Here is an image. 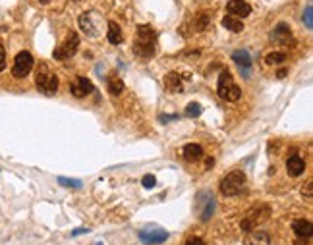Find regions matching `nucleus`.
I'll return each mask as SVG.
<instances>
[{
    "label": "nucleus",
    "mask_w": 313,
    "mask_h": 245,
    "mask_svg": "<svg viewBox=\"0 0 313 245\" xmlns=\"http://www.w3.org/2000/svg\"><path fill=\"white\" fill-rule=\"evenodd\" d=\"M223 27H226L232 33H240V31H244V21L234 17V15H226V17H223Z\"/></svg>",
    "instance_id": "22"
},
{
    "label": "nucleus",
    "mask_w": 313,
    "mask_h": 245,
    "mask_svg": "<svg viewBox=\"0 0 313 245\" xmlns=\"http://www.w3.org/2000/svg\"><path fill=\"white\" fill-rule=\"evenodd\" d=\"M6 68V50H4V46L0 44V72Z\"/></svg>",
    "instance_id": "29"
},
{
    "label": "nucleus",
    "mask_w": 313,
    "mask_h": 245,
    "mask_svg": "<svg viewBox=\"0 0 313 245\" xmlns=\"http://www.w3.org/2000/svg\"><path fill=\"white\" fill-rule=\"evenodd\" d=\"M97 245H104V244H97Z\"/></svg>",
    "instance_id": "35"
},
{
    "label": "nucleus",
    "mask_w": 313,
    "mask_h": 245,
    "mask_svg": "<svg viewBox=\"0 0 313 245\" xmlns=\"http://www.w3.org/2000/svg\"><path fill=\"white\" fill-rule=\"evenodd\" d=\"M217 91H219V97L224 99L228 102H236L242 97V89H240L234 79H232V73L228 70H224L221 75H219V85H217Z\"/></svg>",
    "instance_id": "3"
},
{
    "label": "nucleus",
    "mask_w": 313,
    "mask_h": 245,
    "mask_svg": "<svg viewBox=\"0 0 313 245\" xmlns=\"http://www.w3.org/2000/svg\"><path fill=\"white\" fill-rule=\"evenodd\" d=\"M226 12L230 15H236V17H246V15L252 14V6L246 0H228Z\"/></svg>",
    "instance_id": "12"
},
{
    "label": "nucleus",
    "mask_w": 313,
    "mask_h": 245,
    "mask_svg": "<svg viewBox=\"0 0 313 245\" xmlns=\"http://www.w3.org/2000/svg\"><path fill=\"white\" fill-rule=\"evenodd\" d=\"M97 23H101V17L97 14H93V12H85V14L79 15V27H81V31H85L87 35H91V37L99 35V25Z\"/></svg>",
    "instance_id": "10"
},
{
    "label": "nucleus",
    "mask_w": 313,
    "mask_h": 245,
    "mask_svg": "<svg viewBox=\"0 0 313 245\" xmlns=\"http://www.w3.org/2000/svg\"><path fill=\"white\" fill-rule=\"evenodd\" d=\"M292 230L294 234L298 236V238H306V240H310L313 234V226L310 220H304V218H300V220H294L292 222Z\"/></svg>",
    "instance_id": "16"
},
{
    "label": "nucleus",
    "mask_w": 313,
    "mask_h": 245,
    "mask_svg": "<svg viewBox=\"0 0 313 245\" xmlns=\"http://www.w3.org/2000/svg\"><path fill=\"white\" fill-rule=\"evenodd\" d=\"M33 56H31L27 50H21L17 52L14 58V68H12V73L14 77H25L27 73L33 70Z\"/></svg>",
    "instance_id": "8"
},
{
    "label": "nucleus",
    "mask_w": 313,
    "mask_h": 245,
    "mask_svg": "<svg viewBox=\"0 0 313 245\" xmlns=\"http://www.w3.org/2000/svg\"><path fill=\"white\" fill-rule=\"evenodd\" d=\"M304 21H306V27L313 29V6L308 4L306 6V12H304Z\"/></svg>",
    "instance_id": "26"
},
{
    "label": "nucleus",
    "mask_w": 313,
    "mask_h": 245,
    "mask_svg": "<svg viewBox=\"0 0 313 245\" xmlns=\"http://www.w3.org/2000/svg\"><path fill=\"white\" fill-rule=\"evenodd\" d=\"M246 188V174L242 170H234V172L226 174L221 180V193L226 197H236Z\"/></svg>",
    "instance_id": "2"
},
{
    "label": "nucleus",
    "mask_w": 313,
    "mask_h": 245,
    "mask_svg": "<svg viewBox=\"0 0 313 245\" xmlns=\"http://www.w3.org/2000/svg\"><path fill=\"white\" fill-rule=\"evenodd\" d=\"M176 118H178L176 114H172V116H164V114H161V116H159V120H161V122H164V124H166V122H172V120H176Z\"/></svg>",
    "instance_id": "32"
},
{
    "label": "nucleus",
    "mask_w": 313,
    "mask_h": 245,
    "mask_svg": "<svg viewBox=\"0 0 313 245\" xmlns=\"http://www.w3.org/2000/svg\"><path fill=\"white\" fill-rule=\"evenodd\" d=\"M91 91H93V83H91L87 77H75L74 81L70 83V93L74 95L75 99L87 97Z\"/></svg>",
    "instance_id": "11"
},
{
    "label": "nucleus",
    "mask_w": 313,
    "mask_h": 245,
    "mask_svg": "<svg viewBox=\"0 0 313 245\" xmlns=\"http://www.w3.org/2000/svg\"><path fill=\"white\" fill-rule=\"evenodd\" d=\"M141 184H143V188H147V189L155 188V184H157V178H155L153 174H147V176H143V178H141Z\"/></svg>",
    "instance_id": "27"
},
{
    "label": "nucleus",
    "mask_w": 313,
    "mask_h": 245,
    "mask_svg": "<svg viewBox=\"0 0 313 245\" xmlns=\"http://www.w3.org/2000/svg\"><path fill=\"white\" fill-rule=\"evenodd\" d=\"M182 155H184V159L190 160V162H197V160L203 159V149H201V145L197 143H188L184 147Z\"/></svg>",
    "instance_id": "18"
},
{
    "label": "nucleus",
    "mask_w": 313,
    "mask_h": 245,
    "mask_svg": "<svg viewBox=\"0 0 313 245\" xmlns=\"http://www.w3.org/2000/svg\"><path fill=\"white\" fill-rule=\"evenodd\" d=\"M271 39L275 41L277 44H292L294 41H292V31H290V27L286 25V23H279L277 27L273 29V35H271Z\"/></svg>",
    "instance_id": "14"
},
{
    "label": "nucleus",
    "mask_w": 313,
    "mask_h": 245,
    "mask_svg": "<svg viewBox=\"0 0 313 245\" xmlns=\"http://www.w3.org/2000/svg\"><path fill=\"white\" fill-rule=\"evenodd\" d=\"M215 197L207 193V191H201V193H197V197H195V213H197V217L201 222H207L211 220V217L215 215Z\"/></svg>",
    "instance_id": "5"
},
{
    "label": "nucleus",
    "mask_w": 313,
    "mask_h": 245,
    "mask_svg": "<svg viewBox=\"0 0 313 245\" xmlns=\"http://www.w3.org/2000/svg\"><path fill=\"white\" fill-rule=\"evenodd\" d=\"M286 170H288V174H290L292 178H298V176H302L304 170H306V162H304L302 157L294 155V157H290L288 162H286Z\"/></svg>",
    "instance_id": "17"
},
{
    "label": "nucleus",
    "mask_w": 313,
    "mask_h": 245,
    "mask_svg": "<svg viewBox=\"0 0 313 245\" xmlns=\"http://www.w3.org/2000/svg\"><path fill=\"white\" fill-rule=\"evenodd\" d=\"M77 48H79V35L72 31V33L66 37V41L54 50L52 56H54V60H68V58H72L75 52H77Z\"/></svg>",
    "instance_id": "7"
},
{
    "label": "nucleus",
    "mask_w": 313,
    "mask_h": 245,
    "mask_svg": "<svg viewBox=\"0 0 313 245\" xmlns=\"http://www.w3.org/2000/svg\"><path fill=\"white\" fill-rule=\"evenodd\" d=\"M58 184L62 186V188H70V189L81 188V182H79V180H70V178H64V176H60L58 178Z\"/></svg>",
    "instance_id": "25"
},
{
    "label": "nucleus",
    "mask_w": 313,
    "mask_h": 245,
    "mask_svg": "<svg viewBox=\"0 0 313 245\" xmlns=\"http://www.w3.org/2000/svg\"><path fill=\"white\" fill-rule=\"evenodd\" d=\"M209 23H211V17H209L207 14H201L199 17H197V25H195V27L201 29V31H203V29H207V27H209Z\"/></svg>",
    "instance_id": "28"
},
{
    "label": "nucleus",
    "mask_w": 313,
    "mask_h": 245,
    "mask_svg": "<svg viewBox=\"0 0 313 245\" xmlns=\"http://www.w3.org/2000/svg\"><path fill=\"white\" fill-rule=\"evenodd\" d=\"M106 37H108V43L112 44H120L124 41V35H122V29L116 21H108V33H106Z\"/></svg>",
    "instance_id": "21"
},
{
    "label": "nucleus",
    "mask_w": 313,
    "mask_h": 245,
    "mask_svg": "<svg viewBox=\"0 0 313 245\" xmlns=\"http://www.w3.org/2000/svg\"><path fill=\"white\" fill-rule=\"evenodd\" d=\"M312 188H313V182H308V184H306V188L302 189V193H306V197H308V199H312Z\"/></svg>",
    "instance_id": "30"
},
{
    "label": "nucleus",
    "mask_w": 313,
    "mask_h": 245,
    "mask_svg": "<svg viewBox=\"0 0 313 245\" xmlns=\"http://www.w3.org/2000/svg\"><path fill=\"white\" fill-rule=\"evenodd\" d=\"M184 245H205L203 240H199V238H192V240H188Z\"/></svg>",
    "instance_id": "31"
},
{
    "label": "nucleus",
    "mask_w": 313,
    "mask_h": 245,
    "mask_svg": "<svg viewBox=\"0 0 313 245\" xmlns=\"http://www.w3.org/2000/svg\"><path fill=\"white\" fill-rule=\"evenodd\" d=\"M106 87H108V93L110 95H120L124 91V81L118 73H110L108 79H106Z\"/></svg>",
    "instance_id": "20"
},
{
    "label": "nucleus",
    "mask_w": 313,
    "mask_h": 245,
    "mask_svg": "<svg viewBox=\"0 0 313 245\" xmlns=\"http://www.w3.org/2000/svg\"><path fill=\"white\" fill-rule=\"evenodd\" d=\"M39 2H43V4H46V2H48V0H39Z\"/></svg>",
    "instance_id": "34"
},
{
    "label": "nucleus",
    "mask_w": 313,
    "mask_h": 245,
    "mask_svg": "<svg viewBox=\"0 0 313 245\" xmlns=\"http://www.w3.org/2000/svg\"><path fill=\"white\" fill-rule=\"evenodd\" d=\"M157 48V31L151 25H137V39L134 43V52L139 58H153Z\"/></svg>",
    "instance_id": "1"
},
{
    "label": "nucleus",
    "mask_w": 313,
    "mask_h": 245,
    "mask_svg": "<svg viewBox=\"0 0 313 245\" xmlns=\"http://www.w3.org/2000/svg\"><path fill=\"white\" fill-rule=\"evenodd\" d=\"M201 112H203V108H201L199 102H190L186 106V116L188 118H197V116H201Z\"/></svg>",
    "instance_id": "24"
},
{
    "label": "nucleus",
    "mask_w": 313,
    "mask_h": 245,
    "mask_svg": "<svg viewBox=\"0 0 313 245\" xmlns=\"http://www.w3.org/2000/svg\"><path fill=\"white\" fill-rule=\"evenodd\" d=\"M35 83H37V89L43 93V95H54L58 91V77L50 72L46 66H41L39 72H37V77H35Z\"/></svg>",
    "instance_id": "4"
},
{
    "label": "nucleus",
    "mask_w": 313,
    "mask_h": 245,
    "mask_svg": "<svg viewBox=\"0 0 313 245\" xmlns=\"http://www.w3.org/2000/svg\"><path fill=\"white\" fill-rule=\"evenodd\" d=\"M139 240L145 245H161L168 240V232L163 228H149L139 232Z\"/></svg>",
    "instance_id": "9"
},
{
    "label": "nucleus",
    "mask_w": 313,
    "mask_h": 245,
    "mask_svg": "<svg viewBox=\"0 0 313 245\" xmlns=\"http://www.w3.org/2000/svg\"><path fill=\"white\" fill-rule=\"evenodd\" d=\"M271 215V211H269L267 205H259L257 209H254L252 213H248V217L242 220V230L244 232H250V230H255L257 228V224H261V222H265Z\"/></svg>",
    "instance_id": "6"
},
{
    "label": "nucleus",
    "mask_w": 313,
    "mask_h": 245,
    "mask_svg": "<svg viewBox=\"0 0 313 245\" xmlns=\"http://www.w3.org/2000/svg\"><path fill=\"white\" fill-rule=\"evenodd\" d=\"M164 87L168 93H182V89H184L182 75L178 72H168L164 75Z\"/></svg>",
    "instance_id": "15"
},
{
    "label": "nucleus",
    "mask_w": 313,
    "mask_h": 245,
    "mask_svg": "<svg viewBox=\"0 0 313 245\" xmlns=\"http://www.w3.org/2000/svg\"><path fill=\"white\" fill-rule=\"evenodd\" d=\"M232 60L238 64L240 70H244L246 73H248V70L252 68V56H250V52H248V50H244V48L234 50V52H232Z\"/></svg>",
    "instance_id": "19"
},
{
    "label": "nucleus",
    "mask_w": 313,
    "mask_h": 245,
    "mask_svg": "<svg viewBox=\"0 0 313 245\" xmlns=\"http://www.w3.org/2000/svg\"><path fill=\"white\" fill-rule=\"evenodd\" d=\"M87 232H89L87 228H77V230H72V236L75 238V236H81V234H87Z\"/></svg>",
    "instance_id": "33"
},
{
    "label": "nucleus",
    "mask_w": 313,
    "mask_h": 245,
    "mask_svg": "<svg viewBox=\"0 0 313 245\" xmlns=\"http://www.w3.org/2000/svg\"><path fill=\"white\" fill-rule=\"evenodd\" d=\"M265 62L269 66H279V64H284L286 62V54L284 52H271L265 56Z\"/></svg>",
    "instance_id": "23"
},
{
    "label": "nucleus",
    "mask_w": 313,
    "mask_h": 245,
    "mask_svg": "<svg viewBox=\"0 0 313 245\" xmlns=\"http://www.w3.org/2000/svg\"><path fill=\"white\" fill-rule=\"evenodd\" d=\"M244 245H271V236L263 230H250L244 238Z\"/></svg>",
    "instance_id": "13"
}]
</instances>
